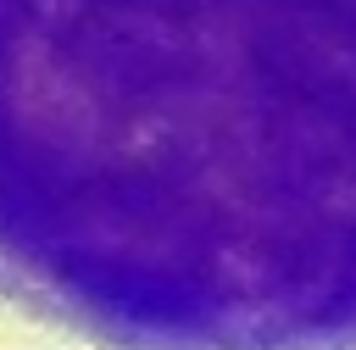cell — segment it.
<instances>
[{"label": "cell", "instance_id": "6da1fadb", "mask_svg": "<svg viewBox=\"0 0 356 350\" xmlns=\"http://www.w3.org/2000/svg\"><path fill=\"white\" fill-rule=\"evenodd\" d=\"M0 306L356 350V0H0Z\"/></svg>", "mask_w": 356, "mask_h": 350}]
</instances>
